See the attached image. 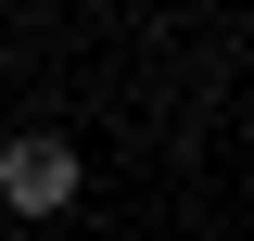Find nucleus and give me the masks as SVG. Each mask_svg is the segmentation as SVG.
I'll return each instance as SVG.
<instances>
[{
    "label": "nucleus",
    "instance_id": "1",
    "mask_svg": "<svg viewBox=\"0 0 254 241\" xmlns=\"http://www.w3.org/2000/svg\"><path fill=\"white\" fill-rule=\"evenodd\" d=\"M0 203H13V216H64V203H76V140H64V127L0 140Z\"/></svg>",
    "mask_w": 254,
    "mask_h": 241
}]
</instances>
